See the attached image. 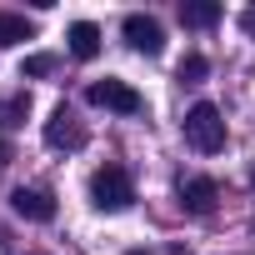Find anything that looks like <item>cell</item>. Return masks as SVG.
Segmentation results:
<instances>
[{
	"instance_id": "4fadbf2b",
	"label": "cell",
	"mask_w": 255,
	"mask_h": 255,
	"mask_svg": "<svg viewBox=\"0 0 255 255\" xmlns=\"http://www.w3.org/2000/svg\"><path fill=\"white\" fill-rule=\"evenodd\" d=\"M205 70H210V65H205V55H185V60H180V80H185V85H195Z\"/></svg>"
},
{
	"instance_id": "8992f818",
	"label": "cell",
	"mask_w": 255,
	"mask_h": 255,
	"mask_svg": "<svg viewBox=\"0 0 255 255\" xmlns=\"http://www.w3.org/2000/svg\"><path fill=\"white\" fill-rule=\"evenodd\" d=\"M10 205H15V215H25V220H55V195L40 190V185H20V190L10 195Z\"/></svg>"
},
{
	"instance_id": "ba28073f",
	"label": "cell",
	"mask_w": 255,
	"mask_h": 255,
	"mask_svg": "<svg viewBox=\"0 0 255 255\" xmlns=\"http://www.w3.org/2000/svg\"><path fill=\"white\" fill-rule=\"evenodd\" d=\"M65 40H70V55L75 60H95L100 55V25H90V20H75Z\"/></svg>"
},
{
	"instance_id": "30bf717a",
	"label": "cell",
	"mask_w": 255,
	"mask_h": 255,
	"mask_svg": "<svg viewBox=\"0 0 255 255\" xmlns=\"http://www.w3.org/2000/svg\"><path fill=\"white\" fill-rule=\"evenodd\" d=\"M25 115H30V90H15V95L0 100V125H5V130L25 125Z\"/></svg>"
},
{
	"instance_id": "9c48e42d",
	"label": "cell",
	"mask_w": 255,
	"mask_h": 255,
	"mask_svg": "<svg viewBox=\"0 0 255 255\" xmlns=\"http://www.w3.org/2000/svg\"><path fill=\"white\" fill-rule=\"evenodd\" d=\"M20 40H35V25L15 10H0V50L5 45H20Z\"/></svg>"
},
{
	"instance_id": "9a60e30c",
	"label": "cell",
	"mask_w": 255,
	"mask_h": 255,
	"mask_svg": "<svg viewBox=\"0 0 255 255\" xmlns=\"http://www.w3.org/2000/svg\"><path fill=\"white\" fill-rule=\"evenodd\" d=\"M240 25H245V35H255V10H245V15H240Z\"/></svg>"
},
{
	"instance_id": "6da1fadb",
	"label": "cell",
	"mask_w": 255,
	"mask_h": 255,
	"mask_svg": "<svg viewBox=\"0 0 255 255\" xmlns=\"http://www.w3.org/2000/svg\"><path fill=\"white\" fill-rule=\"evenodd\" d=\"M185 140H190L200 155L225 150V120H220V110H215L210 100H195V105L185 110Z\"/></svg>"
},
{
	"instance_id": "8fae6325",
	"label": "cell",
	"mask_w": 255,
	"mask_h": 255,
	"mask_svg": "<svg viewBox=\"0 0 255 255\" xmlns=\"http://www.w3.org/2000/svg\"><path fill=\"white\" fill-rule=\"evenodd\" d=\"M215 20H220V5H210V0L180 5V25H190V30H205V25H215Z\"/></svg>"
},
{
	"instance_id": "277c9868",
	"label": "cell",
	"mask_w": 255,
	"mask_h": 255,
	"mask_svg": "<svg viewBox=\"0 0 255 255\" xmlns=\"http://www.w3.org/2000/svg\"><path fill=\"white\" fill-rule=\"evenodd\" d=\"M45 145H50V150H80V145H85V130L75 125L70 105H55V115L45 120Z\"/></svg>"
},
{
	"instance_id": "e0dca14e",
	"label": "cell",
	"mask_w": 255,
	"mask_h": 255,
	"mask_svg": "<svg viewBox=\"0 0 255 255\" xmlns=\"http://www.w3.org/2000/svg\"><path fill=\"white\" fill-rule=\"evenodd\" d=\"M250 185H255V170H250Z\"/></svg>"
},
{
	"instance_id": "5bb4252c",
	"label": "cell",
	"mask_w": 255,
	"mask_h": 255,
	"mask_svg": "<svg viewBox=\"0 0 255 255\" xmlns=\"http://www.w3.org/2000/svg\"><path fill=\"white\" fill-rule=\"evenodd\" d=\"M10 160H15V150H10V140H0V170H5Z\"/></svg>"
},
{
	"instance_id": "7a4b0ae2",
	"label": "cell",
	"mask_w": 255,
	"mask_h": 255,
	"mask_svg": "<svg viewBox=\"0 0 255 255\" xmlns=\"http://www.w3.org/2000/svg\"><path fill=\"white\" fill-rule=\"evenodd\" d=\"M90 200L100 205V210H130L135 205V185H130V175H125L120 165H100L95 175H90Z\"/></svg>"
},
{
	"instance_id": "5b68a950",
	"label": "cell",
	"mask_w": 255,
	"mask_h": 255,
	"mask_svg": "<svg viewBox=\"0 0 255 255\" xmlns=\"http://www.w3.org/2000/svg\"><path fill=\"white\" fill-rule=\"evenodd\" d=\"M125 40H130V50L140 55H160L165 50V30L155 15H125Z\"/></svg>"
},
{
	"instance_id": "52a82bcc",
	"label": "cell",
	"mask_w": 255,
	"mask_h": 255,
	"mask_svg": "<svg viewBox=\"0 0 255 255\" xmlns=\"http://www.w3.org/2000/svg\"><path fill=\"white\" fill-rule=\"evenodd\" d=\"M215 200H220L215 180H205V175H190V180H180V205H185L190 215H210V210H215Z\"/></svg>"
},
{
	"instance_id": "3957f363",
	"label": "cell",
	"mask_w": 255,
	"mask_h": 255,
	"mask_svg": "<svg viewBox=\"0 0 255 255\" xmlns=\"http://www.w3.org/2000/svg\"><path fill=\"white\" fill-rule=\"evenodd\" d=\"M85 100L100 105V110H120V115H140L145 110V95L135 85H125V80H95L85 90Z\"/></svg>"
},
{
	"instance_id": "7c38bea8",
	"label": "cell",
	"mask_w": 255,
	"mask_h": 255,
	"mask_svg": "<svg viewBox=\"0 0 255 255\" xmlns=\"http://www.w3.org/2000/svg\"><path fill=\"white\" fill-rule=\"evenodd\" d=\"M55 70V55H30L25 65H20V80H40V75H50Z\"/></svg>"
},
{
	"instance_id": "2e32d148",
	"label": "cell",
	"mask_w": 255,
	"mask_h": 255,
	"mask_svg": "<svg viewBox=\"0 0 255 255\" xmlns=\"http://www.w3.org/2000/svg\"><path fill=\"white\" fill-rule=\"evenodd\" d=\"M130 255H145V250H130Z\"/></svg>"
}]
</instances>
